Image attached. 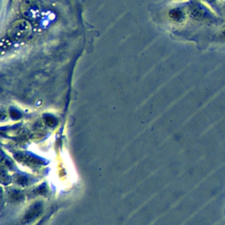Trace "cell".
<instances>
[{
    "label": "cell",
    "instance_id": "cell-1",
    "mask_svg": "<svg viewBox=\"0 0 225 225\" xmlns=\"http://www.w3.org/2000/svg\"><path fill=\"white\" fill-rule=\"evenodd\" d=\"M31 34V26L26 20H18L8 31V35L12 40H22Z\"/></svg>",
    "mask_w": 225,
    "mask_h": 225
},
{
    "label": "cell",
    "instance_id": "cell-2",
    "mask_svg": "<svg viewBox=\"0 0 225 225\" xmlns=\"http://www.w3.org/2000/svg\"><path fill=\"white\" fill-rule=\"evenodd\" d=\"M189 15L196 20L204 19L208 15L207 9L201 4H193L189 7Z\"/></svg>",
    "mask_w": 225,
    "mask_h": 225
},
{
    "label": "cell",
    "instance_id": "cell-3",
    "mask_svg": "<svg viewBox=\"0 0 225 225\" xmlns=\"http://www.w3.org/2000/svg\"><path fill=\"white\" fill-rule=\"evenodd\" d=\"M38 6L35 4V0H24L23 2V6H22V11L27 16H33L35 15L37 12Z\"/></svg>",
    "mask_w": 225,
    "mask_h": 225
},
{
    "label": "cell",
    "instance_id": "cell-4",
    "mask_svg": "<svg viewBox=\"0 0 225 225\" xmlns=\"http://www.w3.org/2000/svg\"><path fill=\"white\" fill-rule=\"evenodd\" d=\"M170 17L178 22H181L185 19V13L180 8H175L170 11Z\"/></svg>",
    "mask_w": 225,
    "mask_h": 225
},
{
    "label": "cell",
    "instance_id": "cell-5",
    "mask_svg": "<svg viewBox=\"0 0 225 225\" xmlns=\"http://www.w3.org/2000/svg\"><path fill=\"white\" fill-rule=\"evenodd\" d=\"M207 1H209V2H210V3H212V2H215L216 0H207Z\"/></svg>",
    "mask_w": 225,
    "mask_h": 225
},
{
    "label": "cell",
    "instance_id": "cell-6",
    "mask_svg": "<svg viewBox=\"0 0 225 225\" xmlns=\"http://www.w3.org/2000/svg\"><path fill=\"white\" fill-rule=\"evenodd\" d=\"M224 34H225V30H224Z\"/></svg>",
    "mask_w": 225,
    "mask_h": 225
}]
</instances>
